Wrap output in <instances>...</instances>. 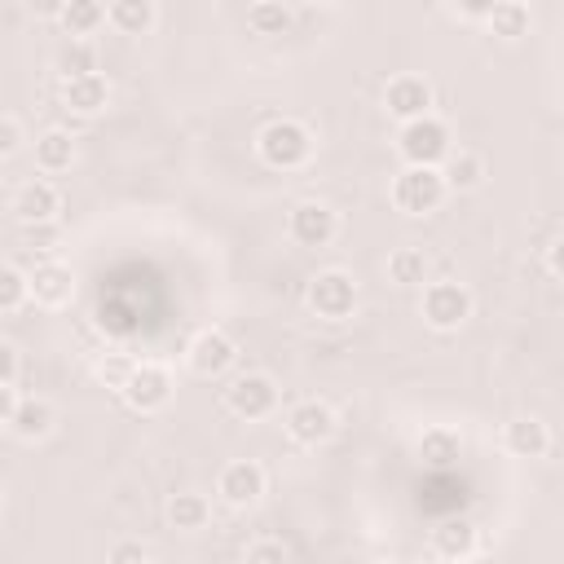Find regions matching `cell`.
<instances>
[{
  "instance_id": "d590c367",
  "label": "cell",
  "mask_w": 564,
  "mask_h": 564,
  "mask_svg": "<svg viewBox=\"0 0 564 564\" xmlns=\"http://www.w3.org/2000/svg\"><path fill=\"white\" fill-rule=\"evenodd\" d=\"M546 269H551V278H560V242L546 247Z\"/></svg>"
},
{
  "instance_id": "83f0119b",
  "label": "cell",
  "mask_w": 564,
  "mask_h": 564,
  "mask_svg": "<svg viewBox=\"0 0 564 564\" xmlns=\"http://www.w3.org/2000/svg\"><path fill=\"white\" fill-rule=\"evenodd\" d=\"M247 22H251L260 35H282V31L291 26V4H282V0H260V4L247 9Z\"/></svg>"
},
{
  "instance_id": "ac0fdd59",
  "label": "cell",
  "mask_w": 564,
  "mask_h": 564,
  "mask_svg": "<svg viewBox=\"0 0 564 564\" xmlns=\"http://www.w3.org/2000/svg\"><path fill=\"white\" fill-rule=\"evenodd\" d=\"M53 423H57V410L44 397H22L18 410H13V419H9L13 436H22V441H44L53 432Z\"/></svg>"
},
{
  "instance_id": "6da1fadb",
  "label": "cell",
  "mask_w": 564,
  "mask_h": 564,
  "mask_svg": "<svg viewBox=\"0 0 564 564\" xmlns=\"http://www.w3.org/2000/svg\"><path fill=\"white\" fill-rule=\"evenodd\" d=\"M256 150H260V159H264L269 167L295 172V167H304V163L313 159V132H308L300 119H273V123L260 128Z\"/></svg>"
},
{
  "instance_id": "e0dca14e",
  "label": "cell",
  "mask_w": 564,
  "mask_h": 564,
  "mask_svg": "<svg viewBox=\"0 0 564 564\" xmlns=\"http://www.w3.org/2000/svg\"><path fill=\"white\" fill-rule=\"evenodd\" d=\"M502 445H507V454H516V458H542V454L551 449V432H546L542 419L520 414V419H511V423L502 427Z\"/></svg>"
},
{
  "instance_id": "5bb4252c",
  "label": "cell",
  "mask_w": 564,
  "mask_h": 564,
  "mask_svg": "<svg viewBox=\"0 0 564 564\" xmlns=\"http://www.w3.org/2000/svg\"><path fill=\"white\" fill-rule=\"evenodd\" d=\"M62 106H66L70 115H84V119L101 115V110L110 106V84H106V75L97 70V75L66 79V84H62Z\"/></svg>"
},
{
  "instance_id": "836d02e7",
  "label": "cell",
  "mask_w": 564,
  "mask_h": 564,
  "mask_svg": "<svg viewBox=\"0 0 564 564\" xmlns=\"http://www.w3.org/2000/svg\"><path fill=\"white\" fill-rule=\"evenodd\" d=\"M18 401H22V397H18V388H13V383H0V423H9V419H13Z\"/></svg>"
},
{
  "instance_id": "3957f363",
  "label": "cell",
  "mask_w": 564,
  "mask_h": 564,
  "mask_svg": "<svg viewBox=\"0 0 564 564\" xmlns=\"http://www.w3.org/2000/svg\"><path fill=\"white\" fill-rule=\"evenodd\" d=\"M304 300H308L313 317H322V322H348L357 313V282L344 269H322L308 282V295Z\"/></svg>"
},
{
  "instance_id": "d4e9b609",
  "label": "cell",
  "mask_w": 564,
  "mask_h": 564,
  "mask_svg": "<svg viewBox=\"0 0 564 564\" xmlns=\"http://www.w3.org/2000/svg\"><path fill=\"white\" fill-rule=\"evenodd\" d=\"M53 66H57L62 84H66V79H79V75H97V48H93V40H66V44L57 48Z\"/></svg>"
},
{
  "instance_id": "ffe728a7",
  "label": "cell",
  "mask_w": 564,
  "mask_h": 564,
  "mask_svg": "<svg viewBox=\"0 0 564 564\" xmlns=\"http://www.w3.org/2000/svg\"><path fill=\"white\" fill-rule=\"evenodd\" d=\"M436 172H441L445 189H476L485 181V159L476 150H449Z\"/></svg>"
},
{
  "instance_id": "8fae6325",
  "label": "cell",
  "mask_w": 564,
  "mask_h": 564,
  "mask_svg": "<svg viewBox=\"0 0 564 564\" xmlns=\"http://www.w3.org/2000/svg\"><path fill=\"white\" fill-rule=\"evenodd\" d=\"M264 485H269V476H264L260 463L234 458V463H225V471H220V480H216V494H220L229 507H256V502L264 498Z\"/></svg>"
},
{
  "instance_id": "7402d4cb",
  "label": "cell",
  "mask_w": 564,
  "mask_h": 564,
  "mask_svg": "<svg viewBox=\"0 0 564 564\" xmlns=\"http://www.w3.org/2000/svg\"><path fill=\"white\" fill-rule=\"evenodd\" d=\"M154 18H159V9L150 0H115V4H106V22L119 35H145L154 26Z\"/></svg>"
},
{
  "instance_id": "5b68a950",
  "label": "cell",
  "mask_w": 564,
  "mask_h": 564,
  "mask_svg": "<svg viewBox=\"0 0 564 564\" xmlns=\"http://www.w3.org/2000/svg\"><path fill=\"white\" fill-rule=\"evenodd\" d=\"M471 308H476V300H471V291L463 282H427L423 286L419 313H423V322L432 330H458L471 317Z\"/></svg>"
},
{
  "instance_id": "7c38bea8",
  "label": "cell",
  "mask_w": 564,
  "mask_h": 564,
  "mask_svg": "<svg viewBox=\"0 0 564 564\" xmlns=\"http://www.w3.org/2000/svg\"><path fill=\"white\" fill-rule=\"evenodd\" d=\"M383 106H388L392 119L414 123V119L432 115V84H427L423 75H397V79H388V88H383Z\"/></svg>"
},
{
  "instance_id": "2e32d148",
  "label": "cell",
  "mask_w": 564,
  "mask_h": 564,
  "mask_svg": "<svg viewBox=\"0 0 564 564\" xmlns=\"http://www.w3.org/2000/svg\"><path fill=\"white\" fill-rule=\"evenodd\" d=\"M476 524L467 520V516H445L436 529H432V551L441 555V560H449V564H458V560H467L471 551H476Z\"/></svg>"
},
{
  "instance_id": "7a4b0ae2",
  "label": "cell",
  "mask_w": 564,
  "mask_h": 564,
  "mask_svg": "<svg viewBox=\"0 0 564 564\" xmlns=\"http://www.w3.org/2000/svg\"><path fill=\"white\" fill-rule=\"evenodd\" d=\"M397 150H401L405 167H441L445 154L454 150V141H449V128H445L436 115H423V119H414V123H401Z\"/></svg>"
},
{
  "instance_id": "f546056e",
  "label": "cell",
  "mask_w": 564,
  "mask_h": 564,
  "mask_svg": "<svg viewBox=\"0 0 564 564\" xmlns=\"http://www.w3.org/2000/svg\"><path fill=\"white\" fill-rule=\"evenodd\" d=\"M26 304V273H18L13 264L0 260V313H13Z\"/></svg>"
},
{
  "instance_id": "8992f818",
  "label": "cell",
  "mask_w": 564,
  "mask_h": 564,
  "mask_svg": "<svg viewBox=\"0 0 564 564\" xmlns=\"http://www.w3.org/2000/svg\"><path fill=\"white\" fill-rule=\"evenodd\" d=\"M119 397H123L137 414H159V410L172 401V375H167V366H159V361H137L132 375H128V383L119 388Z\"/></svg>"
},
{
  "instance_id": "1f68e13d",
  "label": "cell",
  "mask_w": 564,
  "mask_h": 564,
  "mask_svg": "<svg viewBox=\"0 0 564 564\" xmlns=\"http://www.w3.org/2000/svg\"><path fill=\"white\" fill-rule=\"evenodd\" d=\"M22 123L13 119V115H0V159H9V154H18L22 150Z\"/></svg>"
},
{
  "instance_id": "4fadbf2b",
  "label": "cell",
  "mask_w": 564,
  "mask_h": 564,
  "mask_svg": "<svg viewBox=\"0 0 564 564\" xmlns=\"http://www.w3.org/2000/svg\"><path fill=\"white\" fill-rule=\"evenodd\" d=\"M26 295H31L35 304H44V308L70 304V295H75V273H70V264H62V260H35V269L26 273Z\"/></svg>"
},
{
  "instance_id": "52a82bcc",
  "label": "cell",
  "mask_w": 564,
  "mask_h": 564,
  "mask_svg": "<svg viewBox=\"0 0 564 564\" xmlns=\"http://www.w3.org/2000/svg\"><path fill=\"white\" fill-rule=\"evenodd\" d=\"M225 405H229V414H238V419H269L273 410H278V383L269 379V375H238L229 388H225Z\"/></svg>"
},
{
  "instance_id": "d6a6232c",
  "label": "cell",
  "mask_w": 564,
  "mask_h": 564,
  "mask_svg": "<svg viewBox=\"0 0 564 564\" xmlns=\"http://www.w3.org/2000/svg\"><path fill=\"white\" fill-rule=\"evenodd\" d=\"M13 379H18V348L0 339V383H13Z\"/></svg>"
},
{
  "instance_id": "4dcf8cb0",
  "label": "cell",
  "mask_w": 564,
  "mask_h": 564,
  "mask_svg": "<svg viewBox=\"0 0 564 564\" xmlns=\"http://www.w3.org/2000/svg\"><path fill=\"white\" fill-rule=\"evenodd\" d=\"M242 564H291V551L282 542H273V538H260V542L247 546Z\"/></svg>"
},
{
  "instance_id": "277c9868",
  "label": "cell",
  "mask_w": 564,
  "mask_h": 564,
  "mask_svg": "<svg viewBox=\"0 0 564 564\" xmlns=\"http://www.w3.org/2000/svg\"><path fill=\"white\" fill-rule=\"evenodd\" d=\"M445 181H441V172L436 167H401L397 172V181H392V203H397V212H405V216H427V212H436L441 203H445Z\"/></svg>"
},
{
  "instance_id": "d6986e66",
  "label": "cell",
  "mask_w": 564,
  "mask_h": 564,
  "mask_svg": "<svg viewBox=\"0 0 564 564\" xmlns=\"http://www.w3.org/2000/svg\"><path fill=\"white\" fill-rule=\"evenodd\" d=\"M70 163H75V137L70 132L48 128V132L35 137V167L40 172L57 176V172H70Z\"/></svg>"
},
{
  "instance_id": "cb8c5ba5",
  "label": "cell",
  "mask_w": 564,
  "mask_h": 564,
  "mask_svg": "<svg viewBox=\"0 0 564 564\" xmlns=\"http://www.w3.org/2000/svg\"><path fill=\"white\" fill-rule=\"evenodd\" d=\"M485 22H489V31H494L498 40H520V35H529V4H520V0H498V4H489Z\"/></svg>"
},
{
  "instance_id": "9a60e30c",
  "label": "cell",
  "mask_w": 564,
  "mask_h": 564,
  "mask_svg": "<svg viewBox=\"0 0 564 564\" xmlns=\"http://www.w3.org/2000/svg\"><path fill=\"white\" fill-rule=\"evenodd\" d=\"M62 207V194L53 181H26L18 194H13V212L22 225H48Z\"/></svg>"
},
{
  "instance_id": "8d00e7d4",
  "label": "cell",
  "mask_w": 564,
  "mask_h": 564,
  "mask_svg": "<svg viewBox=\"0 0 564 564\" xmlns=\"http://www.w3.org/2000/svg\"><path fill=\"white\" fill-rule=\"evenodd\" d=\"M132 564H154V560H145V555H141V560H132Z\"/></svg>"
},
{
  "instance_id": "44dd1931",
  "label": "cell",
  "mask_w": 564,
  "mask_h": 564,
  "mask_svg": "<svg viewBox=\"0 0 564 564\" xmlns=\"http://www.w3.org/2000/svg\"><path fill=\"white\" fill-rule=\"evenodd\" d=\"M458 454H463V436L454 432V427H427L423 436H419V458L427 463V467H454L458 463Z\"/></svg>"
},
{
  "instance_id": "484cf974",
  "label": "cell",
  "mask_w": 564,
  "mask_h": 564,
  "mask_svg": "<svg viewBox=\"0 0 564 564\" xmlns=\"http://www.w3.org/2000/svg\"><path fill=\"white\" fill-rule=\"evenodd\" d=\"M167 520H172V529H185V533H194V529H203L207 520H212V502L203 498V494H172V502H167Z\"/></svg>"
},
{
  "instance_id": "4316f807",
  "label": "cell",
  "mask_w": 564,
  "mask_h": 564,
  "mask_svg": "<svg viewBox=\"0 0 564 564\" xmlns=\"http://www.w3.org/2000/svg\"><path fill=\"white\" fill-rule=\"evenodd\" d=\"M388 278L397 286H423L427 282V256L419 247H397L388 256Z\"/></svg>"
},
{
  "instance_id": "74e56055",
  "label": "cell",
  "mask_w": 564,
  "mask_h": 564,
  "mask_svg": "<svg viewBox=\"0 0 564 564\" xmlns=\"http://www.w3.org/2000/svg\"><path fill=\"white\" fill-rule=\"evenodd\" d=\"M375 564H397V560H375Z\"/></svg>"
},
{
  "instance_id": "30bf717a",
  "label": "cell",
  "mask_w": 564,
  "mask_h": 564,
  "mask_svg": "<svg viewBox=\"0 0 564 564\" xmlns=\"http://www.w3.org/2000/svg\"><path fill=\"white\" fill-rule=\"evenodd\" d=\"M189 370L194 375H203V379H216V375H225L234 361H238V344L225 335V330H216V326H207V330H198L194 339H189Z\"/></svg>"
},
{
  "instance_id": "603a6c76",
  "label": "cell",
  "mask_w": 564,
  "mask_h": 564,
  "mask_svg": "<svg viewBox=\"0 0 564 564\" xmlns=\"http://www.w3.org/2000/svg\"><path fill=\"white\" fill-rule=\"evenodd\" d=\"M57 22H62V31L70 40H84V35H93L106 22V4H97V0H70V4L57 9Z\"/></svg>"
},
{
  "instance_id": "f1b7e54d",
  "label": "cell",
  "mask_w": 564,
  "mask_h": 564,
  "mask_svg": "<svg viewBox=\"0 0 564 564\" xmlns=\"http://www.w3.org/2000/svg\"><path fill=\"white\" fill-rule=\"evenodd\" d=\"M132 366H137V361H132L128 352H106V357H97V366H93V375H97V379H101L106 388H115V392H119V388L128 383V375H132Z\"/></svg>"
},
{
  "instance_id": "9c48e42d",
  "label": "cell",
  "mask_w": 564,
  "mask_h": 564,
  "mask_svg": "<svg viewBox=\"0 0 564 564\" xmlns=\"http://www.w3.org/2000/svg\"><path fill=\"white\" fill-rule=\"evenodd\" d=\"M335 427H339L335 410H330L326 401H317V397H308V401H295V405L286 410V436H291L295 445H308V449H317V445H326V441L335 436Z\"/></svg>"
},
{
  "instance_id": "e575fe53",
  "label": "cell",
  "mask_w": 564,
  "mask_h": 564,
  "mask_svg": "<svg viewBox=\"0 0 564 564\" xmlns=\"http://www.w3.org/2000/svg\"><path fill=\"white\" fill-rule=\"evenodd\" d=\"M132 560H141V546H119V551L110 555V564H132Z\"/></svg>"
},
{
  "instance_id": "f35d334b",
  "label": "cell",
  "mask_w": 564,
  "mask_h": 564,
  "mask_svg": "<svg viewBox=\"0 0 564 564\" xmlns=\"http://www.w3.org/2000/svg\"><path fill=\"white\" fill-rule=\"evenodd\" d=\"M0 507H4V494H0Z\"/></svg>"
},
{
  "instance_id": "ba28073f",
  "label": "cell",
  "mask_w": 564,
  "mask_h": 564,
  "mask_svg": "<svg viewBox=\"0 0 564 564\" xmlns=\"http://www.w3.org/2000/svg\"><path fill=\"white\" fill-rule=\"evenodd\" d=\"M286 234H291V242L295 247H330L335 242V234H339V216L326 207V203H295L291 207V216H286Z\"/></svg>"
}]
</instances>
